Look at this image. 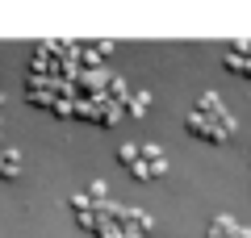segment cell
<instances>
[{
  "instance_id": "obj_1",
  "label": "cell",
  "mask_w": 251,
  "mask_h": 238,
  "mask_svg": "<svg viewBox=\"0 0 251 238\" xmlns=\"http://www.w3.org/2000/svg\"><path fill=\"white\" fill-rule=\"evenodd\" d=\"M205 238H251V230H243L234 217H218V221H209Z\"/></svg>"
}]
</instances>
